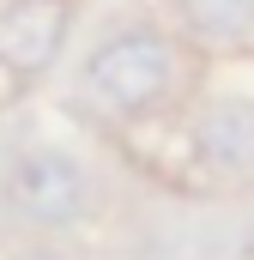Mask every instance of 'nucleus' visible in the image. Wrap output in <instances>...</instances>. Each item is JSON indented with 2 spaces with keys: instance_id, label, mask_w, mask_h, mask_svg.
I'll use <instances>...</instances> for the list:
<instances>
[{
  "instance_id": "obj_1",
  "label": "nucleus",
  "mask_w": 254,
  "mask_h": 260,
  "mask_svg": "<svg viewBox=\"0 0 254 260\" xmlns=\"http://www.w3.org/2000/svg\"><path fill=\"white\" fill-rule=\"evenodd\" d=\"M79 85H85L109 115L139 121V115H151V109H164V103L176 97V85H182V49H176V37L157 30V24H121V30H109V37L85 55Z\"/></svg>"
},
{
  "instance_id": "obj_2",
  "label": "nucleus",
  "mask_w": 254,
  "mask_h": 260,
  "mask_svg": "<svg viewBox=\"0 0 254 260\" xmlns=\"http://www.w3.org/2000/svg\"><path fill=\"white\" fill-rule=\"evenodd\" d=\"M6 206L43 230H67L91 212V176L79 170V157H67L55 145H24L6 164Z\"/></svg>"
},
{
  "instance_id": "obj_3",
  "label": "nucleus",
  "mask_w": 254,
  "mask_h": 260,
  "mask_svg": "<svg viewBox=\"0 0 254 260\" xmlns=\"http://www.w3.org/2000/svg\"><path fill=\"white\" fill-rule=\"evenodd\" d=\"M67 37H73V0H12L0 12V67L37 79L61 61Z\"/></svg>"
},
{
  "instance_id": "obj_4",
  "label": "nucleus",
  "mask_w": 254,
  "mask_h": 260,
  "mask_svg": "<svg viewBox=\"0 0 254 260\" xmlns=\"http://www.w3.org/2000/svg\"><path fill=\"white\" fill-rule=\"evenodd\" d=\"M188 151L212 176H254V97H206L188 121Z\"/></svg>"
},
{
  "instance_id": "obj_5",
  "label": "nucleus",
  "mask_w": 254,
  "mask_h": 260,
  "mask_svg": "<svg viewBox=\"0 0 254 260\" xmlns=\"http://www.w3.org/2000/svg\"><path fill=\"white\" fill-rule=\"evenodd\" d=\"M176 24L200 49L236 55L254 43V0H176Z\"/></svg>"
},
{
  "instance_id": "obj_6",
  "label": "nucleus",
  "mask_w": 254,
  "mask_h": 260,
  "mask_svg": "<svg viewBox=\"0 0 254 260\" xmlns=\"http://www.w3.org/2000/svg\"><path fill=\"white\" fill-rule=\"evenodd\" d=\"M6 6H12V0H0V12H6Z\"/></svg>"
}]
</instances>
